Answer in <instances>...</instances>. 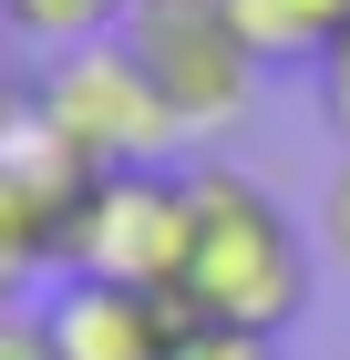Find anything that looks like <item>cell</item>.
Segmentation results:
<instances>
[{
  "label": "cell",
  "instance_id": "52a82bcc",
  "mask_svg": "<svg viewBox=\"0 0 350 360\" xmlns=\"http://www.w3.org/2000/svg\"><path fill=\"white\" fill-rule=\"evenodd\" d=\"M135 0H0V31L31 41V52H82V41H113Z\"/></svg>",
  "mask_w": 350,
  "mask_h": 360
},
{
  "label": "cell",
  "instance_id": "5b68a950",
  "mask_svg": "<svg viewBox=\"0 0 350 360\" xmlns=\"http://www.w3.org/2000/svg\"><path fill=\"white\" fill-rule=\"evenodd\" d=\"M62 360H165L186 330V299L175 288H124V278H62L52 309H42Z\"/></svg>",
  "mask_w": 350,
  "mask_h": 360
},
{
  "label": "cell",
  "instance_id": "ba28073f",
  "mask_svg": "<svg viewBox=\"0 0 350 360\" xmlns=\"http://www.w3.org/2000/svg\"><path fill=\"white\" fill-rule=\"evenodd\" d=\"M52 268V217L31 206V186L0 165V309H21V278Z\"/></svg>",
  "mask_w": 350,
  "mask_h": 360
},
{
  "label": "cell",
  "instance_id": "9c48e42d",
  "mask_svg": "<svg viewBox=\"0 0 350 360\" xmlns=\"http://www.w3.org/2000/svg\"><path fill=\"white\" fill-rule=\"evenodd\" d=\"M165 360H278V340H268V330H227V319H196V309H186V330H175Z\"/></svg>",
  "mask_w": 350,
  "mask_h": 360
},
{
  "label": "cell",
  "instance_id": "277c9868",
  "mask_svg": "<svg viewBox=\"0 0 350 360\" xmlns=\"http://www.w3.org/2000/svg\"><path fill=\"white\" fill-rule=\"evenodd\" d=\"M31 113H42L93 175H113V165H165V155L186 144V134H175V113H165V93L135 72L124 41L52 52V72L31 83Z\"/></svg>",
  "mask_w": 350,
  "mask_h": 360
},
{
  "label": "cell",
  "instance_id": "7a4b0ae2",
  "mask_svg": "<svg viewBox=\"0 0 350 360\" xmlns=\"http://www.w3.org/2000/svg\"><path fill=\"white\" fill-rule=\"evenodd\" d=\"M113 41H124L135 72L165 93V113H175L186 144L258 113V72H268V62H258V41L237 31L227 0H135Z\"/></svg>",
  "mask_w": 350,
  "mask_h": 360
},
{
  "label": "cell",
  "instance_id": "30bf717a",
  "mask_svg": "<svg viewBox=\"0 0 350 360\" xmlns=\"http://www.w3.org/2000/svg\"><path fill=\"white\" fill-rule=\"evenodd\" d=\"M309 237H320V257L350 278V144H340V165H330V186H320V226H309Z\"/></svg>",
  "mask_w": 350,
  "mask_h": 360
},
{
  "label": "cell",
  "instance_id": "3957f363",
  "mask_svg": "<svg viewBox=\"0 0 350 360\" xmlns=\"http://www.w3.org/2000/svg\"><path fill=\"white\" fill-rule=\"evenodd\" d=\"M62 278H124V288H175L186 278V175L175 165H113L62 206L52 226Z\"/></svg>",
  "mask_w": 350,
  "mask_h": 360
},
{
  "label": "cell",
  "instance_id": "8992f818",
  "mask_svg": "<svg viewBox=\"0 0 350 360\" xmlns=\"http://www.w3.org/2000/svg\"><path fill=\"white\" fill-rule=\"evenodd\" d=\"M227 11L258 41V62H320L350 31V0H227Z\"/></svg>",
  "mask_w": 350,
  "mask_h": 360
},
{
  "label": "cell",
  "instance_id": "6da1fadb",
  "mask_svg": "<svg viewBox=\"0 0 350 360\" xmlns=\"http://www.w3.org/2000/svg\"><path fill=\"white\" fill-rule=\"evenodd\" d=\"M309 226L278 206L258 175L237 165H186V278H175V299L196 319H227V330H289L299 309H309Z\"/></svg>",
  "mask_w": 350,
  "mask_h": 360
},
{
  "label": "cell",
  "instance_id": "7c38bea8",
  "mask_svg": "<svg viewBox=\"0 0 350 360\" xmlns=\"http://www.w3.org/2000/svg\"><path fill=\"white\" fill-rule=\"evenodd\" d=\"M0 360H62L52 330H42V309H0Z\"/></svg>",
  "mask_w": 350,
  "mask_h": 360
},
{
  "label": "cell",
  "instance_id": "8fae6325",
  "mask_svg": "<svg viewBox=\"0 0 350 360\" xmlns=\"http://www.w3.org/2000/svg\"><path fill=\"white\" fill-rule=\"evenodd\" d=\"M309 72H320V113H330V134L350 144V31H340V41H330L320 62H309Z\"/></svg>",
  "mask_w": 350,
  "mask_h": 360
}]
</instances>
